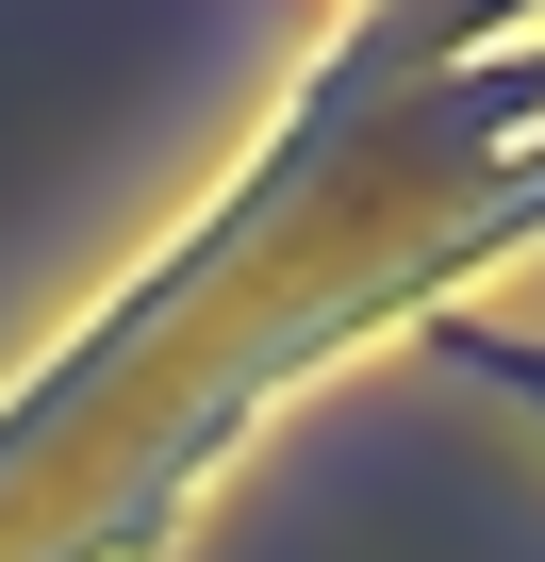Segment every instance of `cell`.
<instances>
[{"instance_id":"1","label":"cell","mask_w":545,"mask_h":562,"mask_svg":"<svg viewBox=\"0 0 545 562\" xmlns=\"http://www.w3.org/2000/svg\"><path fill=\"white\" fill-rule=\"evenodd\" d=\"M446 364H463V381H512V397L545 414V348H529V331H479V315H446Z\"/></svg>"}]
</instances>
